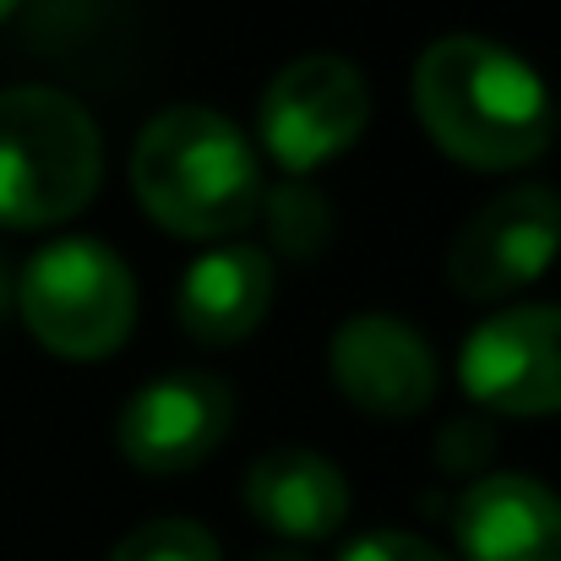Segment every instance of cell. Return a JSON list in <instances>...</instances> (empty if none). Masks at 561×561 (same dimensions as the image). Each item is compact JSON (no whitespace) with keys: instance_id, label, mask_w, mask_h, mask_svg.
I'll return each instance as SVG.
<instances>
[{"instance_id":"9c48e42d","label":"cell","mask_w":561,"mask_h":561,"mask_svg":"<svg viewBox=\"0 0 561 561\" xmlns=\"http://www.w3.org/2000/svg\"><path fill=\"white\" fill-rule=\"evenodd\" d=\"M328 371L339 392L376 420H414L436 403V355L392 311L350 317L328 344Z\"/></svg>"},{"instance_id":"7a4b0ae2","label":"cell","mask_w":561,"mask_h":561,"mask_svg":"<svg viewBox=\"0 0 561 561\" xmlns=\"http://www.w3.org/2000/svg\"><path fill=\"white\" fill-rule=\"evenodd\" d=\"M131 186L148 218L181 240H224L262 207V170L245 137L202 104L153 115L131 148Z\"/></svg>"},{"instance_id":"52a82bcc","label":"cell","mask_w":561,"mask_h":561,"mask_svg":"<svg viewBox=\"0 0 561 561\" xmlns=\"http://www.w3.org/2000/svg\"><path fill=\"white\" fill-rule=\"evenodd\" d=\"M458 381L469 403L507 420L561 414V306H513L485 317L463 339Z\"/></svg>"},{"instance_id":"8fae6325","label":"cell","mask_w":561,"mask_h":561,"mask_svg":"<svg viewBox=\"0 0 561 561\" xmlns=\"http://www.w3.org/2000/svg\"><path fill=\"white\" fill-rule=\"evenodd\" d=\"M245 513L295 546L333 540L350 518V480L333 458L311 447H273L245 469Z\"/></svg>"},{"instance_id":"6da1fadb","label":"cell","mask_w":561,"mask_h":561,"mask_svg":"<svg viewBox=\"0 0 561 561\" xmlns=\"http://www.w3.org/2000/svg\"><path fill=\"white\" fill-rule=\"evenodd\" d=\"M414 115L431 142L469 170H524L557 137V104L540 71L474 33L436 38L420 55Z\"/></svg>"},{"instance_id":"30bf717a","label":"cell","mask_w":561,"mask_h":561,"mask_svg":"<svg viewBox=\"0 0 561 561\" xmlns=\"http://www.w3.org/2000/svg\"><path fill=\"white\" fill-rule=\"evenodd\" d=\"M463 561H561V496L529 474H485L458 496Z\"/></svg>"},{"instance_id":"2e32d148","label":"cell","mask_w":561,"mask_h":561,"mask_svg":"<svg viewBox=\"0 0 561 561\" xmlns=\"http://www.w3.org/2000/svg\"><path fill=\"white\" fill-rule=\"evenodd\" d=\"M480 458H491V431L480 420H453L442 431V469H474Z\"/></svg>"},{"instance_id":"ac0fdd59","label":"cell","mask_w":561,"mask_h":561,"mask_svg":"<svg viewBox=\"0 0 561 561\" xmlns=\"http://www.w3.org/2000/svg\"><path fill=\"white\" fill-rule=\"evenodd\" d=\"M11 11H16V0H0V22H5V16H11Z\"/></svg>"},{"instance_id":"4fadbf2b","label":"cell","mask_w":561,"mask_h":561,"mask_svg":"<svg viewBox=\"0 0 561 561\" xmlns=\"http://www.w3.org/2000/svg\"><path fill=\"white\" fill-rule=\"evenodd\" d=\"M256 213H267L273 245L289 251L295 262L322 256L328 240H333V202L311 186V181H289V186H278L273 196H262Z\"/></svg>"},{"instance_id":"5b68a950","label":"cell","mask_w":561,"mask_h":561,"mask_svg":"<svg viewBox=\"0 0 561 561\" xmlns=\"http://www.w3.org/2000/svg\"><path fill=\"white\" fill-rule=\"evenodd\" d=\"M371 126V88L344 55H300L262 93V142L300 181L350 153Z\"/></svg>"},{"instance_id":"8992f818","label":"cell","mask_w":561,"mask_h":561,"mask_svg":"<svg viewBox=\"0 0 561 561\" xmlns=\"http://www.w3.org/2000/svg\"><path fill=\"white\" fill-rule=\"evenodd\" d=\"M561 256V191L513 186L491 196L447 245V284L463 300H502L529 289Z\"/></svg>"},{"instance_id":"ba28073f","label":"cell","mask_w":561,"mask_h":561,"mask_svg":"<svg viewBox=\"0 0 561 561\" xmlns=\"http://www.w3.org/2000/svg\"><path fill=\"white\" fill-rule=\"evenodd\" d=\"M234 425V387L213 371H170L131 392L115 420V447L142 474H186L224 447Z\"/></svg>"},{"instance_id":"5bb4252c","label":"cell","mask_w":561,"mask_h":561,"mask_svg":"<svg viewBox=\"0 0 561 561\" xmlns=\"http://www.w3.org/2000/svg\"><path fill=\"white\" fill-rule=\"evenodd\" d=\"M104 561H224L218 540L191 524V518H153L142 529H131Z\"/></svg>"},{"instance_id":"9a60e30c","label":"cell","mask_w":561,"mask_h":561,"mask_svg":"<svg viewBox=\"0 0 561 561\" xmlns=\"http://www.w3.org/2000/svg\"><path fill=\"white\" fill-rule=\"evenodd\" d=\"M339 561H453V557H442V551H436L431 540H420V535L376 529V535H366V540H355Z\"/></svg>"},{"instance_id":"e0dca14e","label":"cell","mask_w":561,"mask_h":561,"mask_svg":"<svg viewBox=\"0 0 561 561\" xmlns=\"http://www.w3.org/2000/svg\"><path fill=\"white\" fill-rule=\"evenodd\" d=\"M262 561H306V557H289V551H273V557H262Z\"/></svg>"},{"instance_id":"7c38bea8","label":"cell","mask_w":561,"mask_h":561,"mask_svg":"<svg viewBox=\"0 0 561 561\" xmlns=\"http://www.w3.org/2000/svg\"><path fill=\"white\" fill-rule=\"evenodd\" d=\"M273 289H278V273L262 245H218L196 256L181 278V295H175L181 333L191 344L229 350L262 328V317L273 311Z\"/></svg>"},{"instance_id":"277c9868","label":"cell","mask_w":561,"mask_h":561,"mask_svg":"<svg viewBox=\"0 0 561 561\" xmlns=\"http://www.w3.org/2000/svg\"><path fill=\"white\" fill-rule=\"evenodd\" d=\"M27 333L60 360H104L131 339V267L99 240H55L22 273Z\"/></svg>"},{"instance_id":"3957f363","label":"cell","mask_w":561,"mask_h":561,"mask_svg":"<svg viewBox=\"0 0 561 561\" xmlns=\"http://www.w3.org/2000/svg\"><path fill=\"white\" fill-rule=\"evenodd\" d=\"M104 175L93 115L60 88H0V224L44 229L82 213Z\"/></svg>"}]
</instances>
